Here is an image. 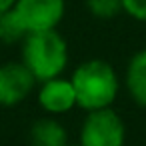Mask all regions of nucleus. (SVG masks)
I'll return each mask as SVG.
<instances>
[{
    "label": "nucleus",
    "mask_w": 146,
    "mask_h": 146,
    "mask_svg": "<svg viewBox=\"0 0 146 146\" xmlns=\"http://www.w3.org/2000/svg\"><path fill=\"white\" fill-rule=\"evenodd\" d=\"M68 78L76 92V106L84 112L114 106L122 86L116 68L102 58L80 62Z\"/></svg>",
    "instance_id": "obj_1"
},
{
    "label": "nucleus",
    "mask_w": 146,
    "mask_h": 146,
    "mask_svg": "<svg viewBox=\"0 0 146 146\" xmlns=\"http://www.w3.org/2000/svg\"><path fill=\"white\" fill-rule=\"evenodd\" d=\"M68 42L58 28L26 34V38L20 42V62L30 70L36 82L62 76L68 68Z\"/></svg>",
    "instance_id": "obj_2"
},
{
    "label": "nucleus",
    "mask_w": 146,
    "mask_h": 146,
    "mask_svg": "<svg viewBox=\"0 0 146 146\" xmlns=\"http://www.w3.org/2000/svg\"><path fill=\"white\" fill-rule=\"evenodd\" d=\"M80 146H124L126 124L110 106L86 112L80 124Z\"/></svg>",
    "instance_id": "obj_3"
},
{
    "label": "nucleus",
    "mask_w": 146,
    "mask_h": 146,
    "mask_svg": "<svg viewBox=\"0 0 146 146\" xmlns=\"http://www.w3.org/2000/svg\"><path fill=\"white\" fill-rule=\"evenodd\" d=\"M12 12L26 34L56 30L66 14V0H16Z\"/></svg>",
    "instance_id": "obj_4"
},
{
    "label": "nucleus",
    "mask_w": 146,
    "mask_h": 146,
    "mask_svg": "<svg viewBox=\"0 0 146 146\" xmlns=\"http://www.w3.org/2000/svg\"><path fill=\"white\" fill-rule=\"evenodd\" d=\"M38 82L30 70L18 60L0 64V108L20 106L36 90Z\"/></svg>",
    "instance_id": "obj_5"
},
{
    "label": "nucleus",
    "mask_w": 146,
    "mask_h": 146,
    "mask_svg": "<svg viewBox=\"0 0 146 146\" xmlns=\"http://www.w3.org/2000/svg\"><path fill=\"white\" fill-rule=\"evenodd\" d=\"M36 102L48 116H64L76 108V92L70 78L56 76L36 86Z\"/></svg>",
    "instance_id": "obj_6"
},
{
    "label": "nucleus",
    "mask_w": 146,
    "mask_h": 146,
    "mask_svg": "<svg viewBox=\"0 0 146 146\" xmlns=\"http://www.w3.org/2000/svg\"><path fill=\"white\" fill-rule=\"evenodd\" d=\"M124 86L132 102L140 108H146V48L136 50L128 58L124 70Z\"/></svg>",
    "instance_id": "obj_7"
},
{
    "label": "nucleus",
    "mask_w": 146,
    "mask_h": 146,
    "mask_svg": "<svg viewBox=\"0 0 146 146\" xmlns=\"http://www.w3.org/2000/svg\"><path fill=\"white\" fill-rule=\"evenodd\" d=\"M32 146H68V130L58 116H40L28 130Z\"/></svg>",
    "instance_id": "obj_8"
},
{
    "label": "nucleus",
    "mask_w": 146,
    "mask_h": 146,
    "mask_svg": "<svg viewBox=\"0 0 146 146\" xmlns=\"http://www.w3.org/2000/svg\"><path fill=\"white\" fill-rule=\"evenodd\" d=\"M24 38H26V30L12 10L0 16V42L6 46H14L20 44Z\"/></svg>",
    "instance_id": "obj_9"
},
{
    "label": "nucleus",
    "mask_w": 146,
    "mask_h": 146,
    "mask_svg": "<svg viewBox=\"0 0 146 146\" xmlns=\"http://www.w3.org/2000/svg\"><path fill=\"white\" fill-rule=\"evenodd\" d=\"M86 10L96 20H112L122 14V0H86Z\"/></svg>",
    "instance_id": "obj_10"
},
{
    "label": "nucleus",
    "mask_w": 146,
    "mask_h": 146,
    "mask_svg": "<svg viewBox=\"0 0 146 146\" xmlns=\"http://www.w3.org/2000/svg\"><path fill=\"white\" fill-rule=\"evenodd\" d=\"M122 12L136 22L146 24V0H122Z\"/></svg>",
    "instance_id": "obj_11"
},
{
    "label": "nucleus",
    "mask_w": 146,
    "mask_h": 146,
    "mask_svg": "<svg viewBox=\"0 0 146 146\" xmlns=\"http://www.w3.org/2000/svg\"><path fill=\"white\" fill-rule=\"evenodd\" d=\"M14 4H16V0H0V16L6 14L8 10H12Z\"/></svg>",
    "instance_id": "obj_12"
},
{
    "label": "nucleus",
    "mask_w": 146,
    "mask_h": 146,
    "mask_svg": "<svg viewBox=\"0 0 146 146\" xmlns=\"http://www.w3.org/2000/svg\"><path fill=\"white\" fill-rule=\"evenodd\" d=\"M68 146H80V144H68Z\"/></svg>",
    "instance_id": "obj_13"
}]
</instances>
